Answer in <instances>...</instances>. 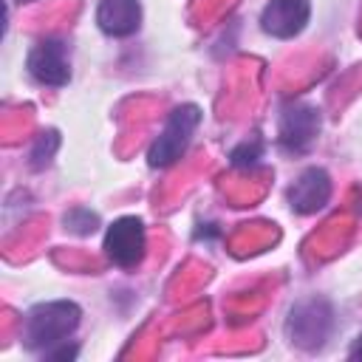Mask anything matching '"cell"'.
I'll use <instances>...</instances> for the list:
<instances>
[{
	"mask_svg": "<svg viewBox=\"0 0 362 362\" xmlns=\"http://www.w3.org/2000/svg\"><path fill=\"white\" fill-rule=\"evenodd\" d=\"M79 317H82V308L71 300L40 303L25 314L23 345L31 351H51L54 345L68 342V337L79 325Z\"/></svg>",
	"mask_w": 362,
	"mask_h": 362,
	"instance_id": "obj_1",
	"label": "cell"
},
{
	"mask_svg": "<svg viewBox=\"0 0 362 362\" xmlns=\"http://www.w3.org/2000/svg\"><path fill=\"white\" fill-rule=\"evenodd\" d=\"M198 124H201V107L198 105H178V107H173V113L167 116L161 133L153 139V144L147 150L150 167H170V164H175L187 153Z\"/></svg>",
	"mask_w": 362,
	"mask_h": 362,
	"instance_id": "obj_2",
	"label": "cell"
},
{
	"mask_svg": "<svg viewBox=\"0 0 362 362\" xmlns=\"http://www.w3.org/2000/svg\"><path fill=\"white\" fill-rule=\"evenodd\" d=\"M320 136V110L305 102H288L280 110L277 141L288 153H308Z\"/></svg>",
	"mask_w": 362,
	"mask_h": 362,
	"instance_id": "obj_3",
	"label": "cell"
},
{
	"mask_svg": "<svg viewBox=\"0 0 362 362\" xmlns=\"http://www.w3.org/2000/svg\"><path fill=\"white\" fill-rule=\"evenodd\" d=\"M144 223L133 215L116 218L105 232V255L119 269H136L144 260Z\"/></svg>",
	"mask_w": 362,
	"mask_h": 362,
	"instance_id": "obj_4",
	"label": "cell"
},
{
	"mask_svg": "<svg viewBox=\"0 0 362 362\" xmlns=\"http://www.w3.org/2000/svg\"><path fill=\"white\" fill-rule=\"evenodd\" d=\"M331 322H334V317H331V305L328 303H322V300H305V303H300V305L291 308L286 331H288V337H291L294 345H300L305 351H314V348H320L328 339Z\"/></svg>",
	"mask_w": 362,
	"mask_h": 362,
	"instance_id": "obj_5",
	"label": "cell"
},
{
	"mask_svg": "<svg viewBox=\"0 0 362 362\" xmlns=\"http://www.w3.org/2000/svg\"><path fill=\"white\" fill-rule=\"evenodd\" d=\"M25 68L34 82L48 88H62L71 79V62L65 54V45L59 40H40L25 59Z\"/></svg>",
	"mask_w": 362,
	"mask_h": 362,
	"instance_id": "obj_6",
	"label": "cell"
},
{
	"mask_svg": "<svg viewBox=\"0 0 362 362\" xmlns=\"http://www.w3.org/2000/svg\"><path fill=\"white\" fill-rule=\"evenodd\" d=\"M308 17H311L308 0H269V6L260 14V25L266 34L277 40H291L305 28Z\"/></svg>",
	"mask_w": 362,
	"mask_h": 362,
	"instance_id": "obj_7",
	"label": "cell"
},
{
	"mask_svg": "<svg viewBox=\"0 0 362 362\" xmlns=\"http://www.w3.org/2000/svg\"><path fill=\"white\" fill-rule=\"evenodd\" d=\"M331 198V178L322 167H308L288 187V206L300 215L320 212Z\"/></svg>",
	"mask_w": 362,
	"mask_h": 362,
	"instance_id": "obj_8",
	"label": "cell"
},
{
	"mask_svg": "<svg viewBox=\"0 0 362 362\" xmlns=\"http://www.w3.org/2000/svg\"><path fill=\"white\" fill-rule=\"evenodd\" d=\"M96 25L110 37H130L141 25V6L139 0H99L96 6Z\"/></svg>",
	"mask_w": 362,
	"mask_h": 362,
	"instance_id": "obj_9",
	"label": "cell"
},
{
	"mask_svg": "<svg viewBox=\"0 0 362 362\" xmlns=\"http://www.w3.org/2000/svg\"><path fill=\"white\" fill-rule=\"evenodd\" d=\"M57 147H59V136H57V130L42 133V136L34 141V147H31V167H34V170L48 167L51 158H54V153H57Z\"/></svg>",
	"mask_w": 362,
	"mask_h": 362,
	"instance_id": "obj_10",
	"label": "cell"
},
{
	"mask_svg": "<svg viewBox=\"0 0 362 362\" xmlns=\"http://www.w3.org/2000/svg\"><path fill=\"white\" fill-rule=\"evenodd\" d=\"M232 167H243V170H249V167H255L260 158H263V141H257V139H252V141H243V144H238L235 150H232Z\"/></svg>",
	"mask_w": 362,
	"mask_h": 362,
	"instance_id": "obj_11",
	"label": "cell"
},
{
	"mask_svg": "<svg viewBox=\"0 0 362 362\" xmlns=\"http://www.w3.org/2000/svg\"><path fill=\"white\" fill-rule=\"evenodd\" d=\"M65 226L71 229V232H76V235H90L96 226H99V218L90 212V209H71L68 215H65Z\"/></svg>",
	"mask_w": 362,
	"mask_h": 362,
	"instance_id": "obj_12",
	"label": "cell"
},
{
	"mask_svg": "<svg viewBox=\"0 0 362 362\" xmlns=\"http://www.w3.org/2000/svg\"><path fill=\"white\" fill-rule=\"evenodd\" d=\"M76 354H79V348H76V345H71V348H68L65 342H59V348L54 345L51 351H45V356H48V359H74Z\"/></svg>",
	"mask_w": 362,
	"mask_h": 362,
	"instance_id": "obj_13",
	"label": "cell"
},
{
	"mask_svg": "<svg viewBox=\"0 0 362 362\" xmlns=\"http://www.w3.org/2000/svg\"><path fill=\"white\" fill-rule=\"evenodd\" d=\"M351 359H362V334H359L356 342L351 345Z\"/></svg>",
	"mask_w": 362,
	"mask_h": 362,
	"instance_id": "obj_14",
	"label": "cell"
},
{
	"mask_svg": "<svg viewBox=\"0 0 362 362\" xmlns=\"http://www.w3.org/2000/svg\"><path fill=\"white\" fill-rule=\"evenodd\" d=\"M17 3H34V0H17Z\"/></svg>",
	"mask_w": 362,
	"mask_h": 362,
	"instance_id": "obj_15",
	"label": "cell"
}]
</instances>
